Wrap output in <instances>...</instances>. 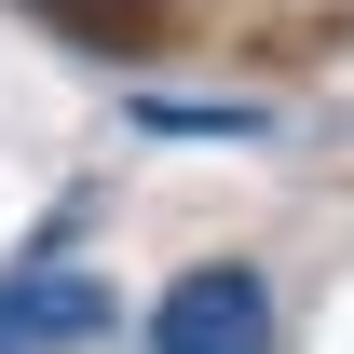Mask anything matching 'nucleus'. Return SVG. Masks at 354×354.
<instances>
[{
  "instance_id": "obj_1",
  "label": "nucleus",
  "mask_w": 354,
  "mask_h": 354,
  "mask_svg": "<svg viewBox=\"0 0 354 354\" xmlns=\"http://www.w3.org/2000/svg\"><path fill=\"white\" fill-rule=\"evenodd\" d=\"M272 341H286V327H272V286L245 259H191L164 300H150V354H272Z\"/></svg>"
},
{
  "instance_id": "obj_2",
  "label": "nucleus",
  "mask_w": 354,
  "mask_h": 354,
  "mask_svg": "<svg viewBox=\"0 0 354 354\" xmlns=\"http://www.w3.org/2000/svg\"><path fill=\"white\" fill-rule=\"evenodd\" d=\"M109 327V286L95 272H0V354H55Z\"/></svg>"
},
{
  "instance_id": "obj_3",
  "label": "nucleus",
  "mask_w": 354,
  "mask_h": 354,
  "mask_svg": "<svg viewBox=\"0 0 354 354\" xmlns=\"http://www.w3.org/2000/svg\"><path fill=\"white\" fill-rule=\"evenodd\" d=\"M28 14L82 28V41H123V28H150V14H164V0H28Z\"/></svg>"
}]
</instances>
